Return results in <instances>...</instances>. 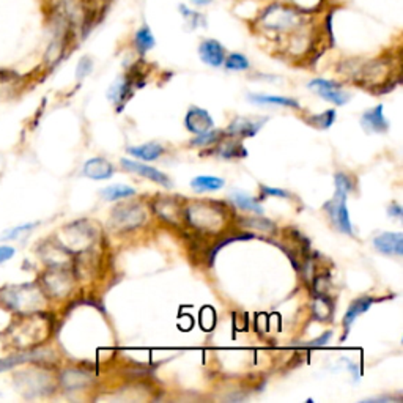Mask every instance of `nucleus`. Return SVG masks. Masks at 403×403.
<instances>
[{"instance_id": "2f4dec72", "label": "nucleus", "mask_w": 403, "mask_h": 403, "mask_svg": "<svg viewBox=\"0 0 403 403\" xmlns=\"http://www.w3.org/2000/svg\"><path fill=\"white\" fill-rule=\"evenodd\" d=\"M222 136V131L221 129H214V131H207V132H202V134H198V137H196L194 141L191 142V145H196V147H207V145H212V143L218 142Z\"/></svg>"}, {"instance_id": "ddd939ff", "label": "nucleus", "mask_w": 403, "mask_h": 403, "mask_svg": "<svg viewBox=\"0 0 403 403\" xmlns=\"http://www.w3.org/2000/svg\"><path fill=\"white\" fill-rule=\"evenodd\" d=\"M361 125L369 132H378V134L386 132L389 129V122L383 113V104H378L374 109L365 111L363 117H361Z\"/></svg>"}, {"instance_id": "7ed1b4c3", "label": "nucleus", "mask_w": 403, "mask_h": 403, "mask_svg": "<svg viewBox=\"0 0 403 403\" xmlns=\"http://www.w3.org/2000/svg\"><path fill=\"white\" fill-rule=\"evenodd\" d=\"M188 221L200 230H218L226 222V212L213 200L196 202L188 208Z\"/></svg>"}, {"instance_id": "f03ea898", "label": "nucleus", "mask_w": 403, "mask_h": 403, "mask_svg": "<svg viewBox=\"0 0 403 403\" xmlns=\"http://www.w3.org/2000/svg\"><path fill=\"white\" fill-rule=\"evenodd\" d=\"M0 301H2L8 309L19 312L21 315L33 314V312H37L45 303L40 288L32 284L3 288V290L0 292Z\"/></svg>"}, {"instance_id": "b1692460", "label": "nucleus", "mask_w": 403, "mask_h": 403, "mask_svg": "<svg viewBox=\"0 0 403 403\" xmlns=\"http://www.w3.org/2000/svg\"><path fill=\"white\" fill-rule=\"evenodd\" d=\"M226 184V182L222 178L218 177H210V175H200V177H196L194 180L191 182V186L198 192H203V191H218L221 189L222 186Z\"/></svg>"}, {"instance_id": "7c9ffc66", "label": "nucleus", "mask_w": 403, "mask_h": 403, "mask_svg": "<svg viewBox=\"0 0 403 403\" xmlns=\"http://www.w3.org/2000/svg\"><path fill=\"white\" fill-rule=\"evenodd\" d=\"M314 312L318 320H328L333 314V306H331V301L324 294H318L315 303H314Z\"/></svg>"}, {"instance_id": "39448f33", "label": "nucleus", "mask_w": 403, "mask_h": 403, "mask_svg": "<svg viewBox=\"0 0 403 403\" xmlns=\"http://www.w3.org/2000/svg\"><path fill=\"white\" fill-rule=\"evenodd\" d=\"M147 219V212L139 203H122L112 210L111 224L112 228L120 232L134 230L141 227Z\"/></svg>"}, {"instance_id": "cd10ccee", "label": "nucleus", "mask_w": 403, "mask_h": 403, "mask_svg": "<svg viewBox=\"0 0 403 403\" xmlns=\"http://www.w3.org/2000/svg\"><path fill=\"white\" fill-rule=\"evenodd\" d=\"M243 226L246 228H254V230L257 232H262L264 235H268V233H274L276 232V226L273 224L271 221H268V219H264V218H248V219H243Z\"/></svg>"}, {"instance_id": "423d86ee", "label": "nucleus", "mask_w": 403, "mask_h": 403, "mask_svg": "<svg viewBox=\"0 0 403 403\" xmlns=\"http://www.w3.org/2000/svg\"><path fill=\"white\" fill-rule=\"evenodd\" d=\"M324 210L328 212V216L334 227L339 232L345 235H353V226L350 221V214H348L347 208V196L342 192H335L334 197L331 198L328 203H324Z\"/></svg>"}, {"instance_id": "473e14b6", "label": "nucleus", "mask_w": 403, "mask_h": 403, "mask_svg": "<svg viewBox=\"0 0 403 403\" xmlns=\"http://www.w3.org/2000/svg\"><path fill=\"white\" fill-rule=\"evenodd\" d=\"M155 212L166 221H171L172 218H175V216L178 214V210L175 207V203H172L171 200H161V202L156 203Z\"/></svg>"}, {"instance_id": "4be33fe9", "label": "nucleus", "mask_w": 403, "mask_h": 403, "mask_svg": "<svg viewBox=\"0 0 403 403\" xmlns=\"http://www.w3.org/2000/svg\"><path fill=\"white\" fill-rule=\"evenodd\" d=\"M232 202L238 208L246 210V212H252L255 214H263V207L260 205V202H257L255 198H252L249 194H244V192L233 191L230 194Z\"/></svg>"}, {"instance_id": "c85d7f7f", "label": "nucleus", "mask_w": 403, "mask_h": 403, "mask_svg": "<svg viewBox=\"0 0 403 403\" xmlns=\"http://www.w3.org/2000/svg\"><path fill=\"white\" fill-rule=\"evenodd\" d=\"M219 155L227 159L239 158V156H246V150L239 141H227L219 148Z\"/></svg>"}, {"instance_id": "20e7f679", "label": "nucleus", "mask_w": 403, "mask_h": 403, "mask_svg": "<svg viewBox=\"0 0 403 403\" xmlns=\"http://www.w3.org/2000/svg\"><path fill=\"white\" fill-rule=\"evenodd\" d=\"M26 318L17 323V326L13 328V344L17 347H32L35 344L41 342V339H45L47 335V323L43 318L35 317L33 314H26Z\"/></svg>"}, {"instance_id": "aec40b11", "label": "nucleus", "mask_w": 403, "mask_h": 403, "mask_svg": "<svg viewBox=\"0 0 403 403\" xmlns=\"http://www.w3.org/2000/svg\"><path fill=\"white\" fill-rule=\"evenodd\" d=\"M90 383V375L82 370H65L62 374V384L68 390H76L86 388Z\"/></svg>"}, {"instance_id": "a211bd4d", "label": "nucleus", "mask_w": 403, "mask_h": 403, "mask_svg": "<svg viewBox=\"0 0 403 403\" xmlns=\"http://www.w3.org/2000/svg\"><path fill=\"white\" fill-rule=\"evenodd\" d=\"M128 153L142 161H156L164 155V148L158 142H147L137 147H129Z\"/></svg>"}, {"instance_id": "393cba45", "label": "nucleus", "mask_w": 403, "mask_h": 403, "mask_svg": "<svg viewBox=\"0 0 403 403\" xmlns=\"http://www.w3.org/2000/svg\"><path fill=\"white\" fill-rule=\"evenodd\" d=\"M180 13H182L183 19L189 24V29L192 30L207 26L205 16H203L200 11L192 10L189 7H186V5H180Z\"/></svg>"}, {"instance_id": "9b49d317", "label": "nucleus", "mask_w": 403, "mask_h": 403, "mask_svg": "<svg viewBox=\"0 0 403 403\" xmlns=\"http://www.w3.org/2000/svg\"><path fill=\"white\" fill-rule=\"evenodd\" d=\"M184 125L188 131L194 132V134H202V132L210 131L214 126V122L210 113L202 109V107L192 106L191 109L186 113L184 118Z\"/></svg>"}, {"instance_id": "c9c22d12", "label": "nucleus", "mask_w": 403, "mask_h": 403, "mask_svg": "<svg viewBox=\"0 0 403 403\" xmlns=\"http://www.w3.org/2000/svg\"><path fill=\"white\" fill-rule=\"evenodd\" d=\"M35 227V224H26V226H19V227H16L13 228V230H8V232H5V238H17V237H21L22 233H26L29 230H32V228Z\"/></svg>"}, {"instance_id": "72a5a7b5", "label": "nucleus", "mask_w": 403, "mask_h": 403, "mask_svg": "<svg viewBox=\"0 0 403 403\" xmlns=\"http://www.w3.org/2000/svg\"><path fill=\"white\" fill-rule=\"evenodd\" d=\"M334 183H335V192H342V194L348 196L353 191L351 178L345 175V173H335Z\"/></svg>"}, {"instance_id": "a878e982", "label": "nucleus", "mask_w": 403, "mask_h": 403, "mask_svg": "<svg viewBox=\"0 0 403 403\" xmlns=\"http://www.w3.org/2000/svg\"><path fill=\"white\" fill-rule=\"evenodd\" d=\"M335 122V111L329 109L324 111L322 113H317V116H312L306 118V123L314 126V128L318 129H328L331 128V125Z\"/></svg>"}, {"instance_id": "e433bc0d", "label": "nucleus", "mask_w": 403, "mask_h": 403, "mask_svg": "<svg viewBox=\"0 0 403 403\" xmlns=\"http://www.w3.org/2000/svg\"><path fill=\"white\" fill-rule=\"evenodd\" d=\"M262 194L263 196H273V197H282V198H288L290 194L284 189H278V188H269V186H262Z\"/></svg>"}, {"instance_id": "6ab92c4d", "label": "nucleus", "mask_w": 403, "mask_h": 403, "mask_svg": "<svg viewBox=\"0 0 403 403\" xmlns=\"http://www.w3.org/2000/svg\"><path fill=\"white\" fill-rule=\"evenodd\" d=\"M251 103L260 106H282V107H294L299 109V103L293 98H285V96H274V95H262V93H251L248 95Z\"/></svg>"}, {"instance_id": "dca6fc26", "label": "nucleus", "mask_w": 403, "mask_h": 403, "mask_svg": "<svg viewBox=\"0 0 403 403\" xmlns=\"http://www.w3.org/2000/svg\"><path fill=\"white\" fill-rule=\"evenodd\" d=\"M137 87H141L139 84H134L131 77H123V79H117L112 84L109 92H107V98H109L113 104L117 103H126V100L129 98L132 92Z\"/></svg>"}, {"instance_id": "f704fd0d", "label": "nucleus", "mask_w": 403, "mask_h": 403, "mask_svg": "<svg viewBox=\"0 0 403 403\" xmlns=\"http://www.w3.org/2000/svg\"><path fill=\"white\" fill-rule=\"evenodd\" d=\"M93 68V63H92V58L88 57H82L79 65H77L76 68V76L77 79H84V77L90 74V71Z\"/></svg>"}, {"instance_id": "58836bf2", "label": "nucleus", "mask_w": 403, "mask_h": 403, "mask_svg": "<svg viewBox=\"0 0 403 403\" xmlns=\"http://www.w3.org/2000/svg\"><path fill=\"white\" fill-rule=\"evenodd\" d=\"M15 255V248L11 246H0V263L10 260Z\"/></svg>"}, {"instance_id": "4c0bfd02", "label": "nucleus", "mask_w": 403, "mask_h": 403, "mask_svg": "<svg viewBox=\"0 0 403 403\" xmlns=\"http://www.w3.org/2000/svg\"><path fill=\"white\" fill-rule=\"evenodd\" d=\"M331 335H333V331H328V333H324L322 338H318L315 339L314 342H309V344H304L306 347H322V345H326L329 339H331Z\"/></svg>"}, {"instance_id": "9d476101", "label": "nucleus", "mask_w": 403, "mask_h": 403, "mask_svg": "<svg viewBox=\"0 0 403 403\" xmlns=\"http://www.w3.org/2000/svg\"><path fill=\"white\" fill-rule=\"evenodd\" d=\"M120 162H122L123 169H126V171L139 173L141 177L147 178V180H152L153 183H158L161 186H164V188H172V182L169 180V177H167L166 173H162L161 171L155 169V167H150L147 164H141V162L129 161V159H122Z\"/></svg>"}, {"instance_id": "f257e3e1", "label": "nucleus", "mask_w": 403, "mask_h": 403, "mask_svg": "<svg viewBox=\"0 0 403 403\" xmlns=\"http://www.w3.org/2000/svg\"><path fill=\"white\" fill-rule=\"evenodd\" d=\"M304 15L293 7L271 3L257 17V26L268 33H297L304 27Z\"/></svg>"}, {"instance_id": "f3484780", "label": "nucleus", "mask_w": 403, "mask_h": 403, "mask_svg": "<svg viewBox=\"0 0 403 403\" xmlns=\"http://www.w3.org/2000/svg\"><path fill=\"white\" fill-rule=\"evenodd\" d=\"M375 303V299L374 298H370V297H361L358 299H354L353 303L350 304V308H348L347 310V314L344 317V328H345V338L348 335V333H350V329L353 326V323L356 322V318L361 315V314H364V312H367L370 309V306Z\"/></svg>"}, {"instance_id": "c756f323", "label": "nucleus", "mask_w": 403, "mask_h": 403, "mask_svg": "<svg viewBox=\"0 0 403 403\" xmlns=\"http://www.w3.org/2000/svg\"><path fill=\"white\" fill-rule=\"evenodd\" d=\"M40 353H19L16 356H8L5 359H0V372L8 370L11 367H15L21 363H26V361H32L35 358H40Z\"/></svg>"}, {"instance_id": "a19ab883", "label": "nucleus", "mask_w": 403, "mask_h": 403, "mask_svg": "<svg viewBox=\"0 0 403 403\" xmlns=\"http://www.w3.org/2000/svg\"><path fill=\"white\" fill-rule=\"evenodd\" d=\"M191 2L197 5V7H208V5H212L214 0H191Z\"/></svg>"}, {"instance_id": "412c9836", "label": "nucleus", "mask_w": 403, "mask_h": 403, "mask_svg": "<svg viewBox=\"0 0 403 403\" xmlns=\"http://www.w3.org/2000/svg\"><path fill=\"white\" fill-rule=\"evenodd\" d=\"M155 45H156V40H155L152 29H150L148 26H142L137 29V32L134 35V46L141 56H145L148 51H152Z\"/></svg>"}, {"instance_id": "5701e85b", "label": "nucleus", "mask_w": 403, "mask_h": 403, "mask_svg": "<svg viewBox=\"0 0 403 403\" xmlns=\"http://www.w3.org/2000/svg\"><path fill=\"white\" fill-rule=\"evenodd\" d=\"M101 196H103L106 200L116 202V200H120V198H128V197L136 196V189L126 184H112L101 191Z\"/></svg>"}, {"instance_id": "0eeeda50", "label": "nucleus", "mask_w": 403, "mask_h": 403, "mask_svg": "<svg viewBox=\"0 0 403 403\" xmlns=\"http://www.w3.org/2000/svg\"><path fill=\"white\" fill-rule=\"evenodd\" d=\"M308 87L315 92L318 96H322L323 100L329 101V103H334L338 106H344L350 101L351 95L345 92L344 87L340 86L339 82L329 81V79H322V77H317V79L310 81L308 84Z\"/></svg>"}, {"instance_id": "ea45409f", "label": "nucleus", "mask_w": 403, "mask_h": 403, "mask_svg": "<svg viewBox=\"0 0 403 403\" xmlns=\"http://www.w3.org/2000/svg\"><path fill=\"white\" fill-rule=\"evenodd\" d=\"M389 216H394V218L402 219L403 210H402V207L399 205V203H393V205L389 207Z\"/></svg>"}, {"instance_id": "f8f14e48", "label": "nucleus", "mask_w": 403, "mask_h": 403, "mask_svg": "<svg viewBox=\"0 0 403 403\" xmlns=\"http://www.w3.org/2000/svg\"><path fill=\"white\" fill-rule=\"evenodd\" d=\"M374 246L386 255H403V233L384 232L374 239Z\"/></svg>"}, {"instance_id": "4468645a", "label": "nucleus", "mask_w": 403, "mask_h": 403, "mask_svg": "<svg viewBox=\"0 0 403 403\" xmlns=\"http://www.w3.org/2000/svg\"><path fill=\"white\" fill-rule=\"evenodd\" d=\"M264 122H267V118L255 120V118L238 117L233 120L230 126H228L227 132L235 137H239V139H243V137H252L257 134V131L262 128V125Z\"/></svg>"}, {"instance_id": "bb28decb", "label": "nucleus", "mask_w": 403, "mask_h": 403, "mask_svg": "<svg viewBox=\"0 0 403 403\" xmlns=\"http://www.w3.org/2000/svg\"><path fill=\"white\" fill-rule=\"evenodd\" d=\"M224 66L228 71H246V70H249L251 63L244 54L232 52V54H228V56H226Z\"/></svg>"}, {"instance_id": "6e6552de", "label": "nucleus", "mask_w": 403, "mask_h": 403, "mask_svg": "<svg viewBox=\"0 0 403 403\" xmlns=\"http://www.w3.org/2000/svg\"><path fill=\"white\" fill-rule=\"evenodd\" d=\"M45 288L47 293H51L52 297L62 298L65 294H68L71 292V287H73V280H71V276L65 271L63 268H54L49 273H46L43 276Z\"/></svg>"}, {"instance_id": "1a4fd4ad", "label": "nucleus", "mask_w": 403, "mask_h": 403, "mask_svg": "<svg viewBox=\"0 0 403 403\" xmlns=\"http://www.w3.org/2000/svg\"><path fill=\"white\" fill-rule=\"evenodd\" d=\"M198 56H200V58L207 65L213 66V68H219V66L224 65L227 52L226 47L222 46L218 40L207 38L198 46Z\"/></svg>"}, {"instance_id": "2eb2a0df", "label": "nucleus", "mask_w": 403, "mask_h": 403, "mask_svg": "<svg viewBox=\"0 0 403 403\" xmlns=\"http://www.w3.org/2000/svg\"><path fill=\"white\" fill-rule=\"evenodd\" d=\"M84 175L92 180H109L116 169L109 161L104 158H92L84 164Z\"/></svg>"}]
</instances>
